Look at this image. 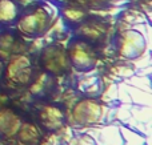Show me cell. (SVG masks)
I'll use <instances>...</instances> for the list:
<instances>
[{"label": "cell", "instance_id": "cell-4", "mask_svg": "<svg viewBox=\"0 0 152 145\" xmlns=\"http://www.w3.org/2000/svg\"><path fill=\"white\" fill-rule=\"evenodd\" d=\"M100 117V105L92 100H84L75 108V119L79 124L95 123Z\"/></svg>", "mask_w": 152, "mask_h": 145}, {"label": "cell", "instance_id": "cell-6", "mask_svg": "<svg viewBox=\"0 0 152 145\" xmlns=\"http://www.w3.org/2000/svg\"><path fill=\"white\" fill-rule=\"evenodd\" d=\"M19 128V119L11 112H0V130L5 135H12Z\"/></svg>", "mask_w": 152, "mask_h": 145}, {"label": "cell", "instance_id": "cell-7", "mask_svg": "<svg viewBox=\"0 0 152 145\" xmlns=\"http://www.w3.org/2000/svg\"><path fill=\"white\" fill-rule=\"evenodd\" d=\"M18 17V8L12 0H0V23L10 24Z\"/></svg>", "mask_w": 152, "mask_h": 145}, {"label": "cell", "instance_id": "cell-3", "mask_svg": "<svg viewBox=\"0 0 152 145\" xmlns=\"http://www.w3.org/2000/svg\"><path fill=\"white\" fill-rule=\"evenodd\" d=\"M48 23V15L44 9H36L35 12L23 16L19 21V29L23 33L34 36V35L42 33L45 29Z\"/></svg>", "mask_w": 152, "mask_h": 145}, {"label": "cell", "instance_id": "cell-10", "mask_svg": "<svg viewBox=\"0 0 152 145\" xmlns=\"http://www.w3.org/2000/svg\"><path fill=\"white\" fill-rule=\"evenodd\" d=\"M12 45H13V36L12 35H3V37H0V48L11 49Z\"/></svg>", "mask_w": 152, "mask_h": 145}, {"label": "cell", "instance_id": "cell-9", "mask_svg": "<svg viewBox=\"0 0 152 145\" xmlns=\"http://www.w3.org/2000/svg\"><path fill=\"white\" fill-rule=\"evenodd\" d=\"M64 16H66L68 20L71 21H80L81 19H84V12H81V11L79 9H72V8H69V9H66L64 11Z\"/></svg>", "mask_w": 152, "mask_h": 145}, {"label": "cell", "instance_id": "cell-1", "mask_svg": "<svg viewBox=\"0 0 152 145\" xmlns=\"http://www.w3.org/2000/svg\"><path fill=\"white\" fill-rule=\"evenodd\" d=\"M145 39L142 32L128 29L123 32L119 40V52L126 59H136L144 52Z\"/></svg>", "mask_w": 152, "mask_h": 145}, {"label": "cell", "instance_id": "cell-11", "mask_svg": "<svg viewBox=\"0 0 152 145\" xmlns=\"http://www.w3.org/2000/svg\"><path fill=\"white\" fill-rule=\"evenodd\" d=\"M4 73V65H3V61H0V77Z\"/></svg>", "mask_w": 152, "mask_h": 145}, {"label": "cell", "instance_id": "cell-5", "mask_svg": "<svg viewBox=\"0 0 152 145\" xmlns=\"http://www.w3.org/2000/svg\"><path fill=\"white\" fill-rule=\"evenodd\" d=\"M69 60L76 68L79 69H89L95 64V56L91 53L88 45L79 43L74 45L69 53Z\"/></svg>", "mask_w": 152, "mask_h": 145}, {"label": "cell", "instance_id": "cell-8", "mask_svg": "<svg viewBox=\"0 0 152 145\" xmlns=\"http://www.w3.org/2000/svg\"><path fill=\"white\" fill-rule=\"evenodd\" d=\"M68 145H96V141L91 136L81 133V135H77L74 138H71Z\"/></svg>", "mask_w": 152, "mask_h": 145}, {"label": "cell", "instance_id": "cell-2", "mask_svg": "<svg viewBox=\"0 0 152 145\" xmlns=\"http://www.w3.org/2000/svg\"><path fill=\"white\" fill-rule=\"evenodd\" d=\"M42 60L44 68L53 73L66 71V68L68 67V55L63 48L58 47V45H52V47L44 49Z\"/></svg>", "mask_w": 152, "mask_h": 145}]
</instances>
